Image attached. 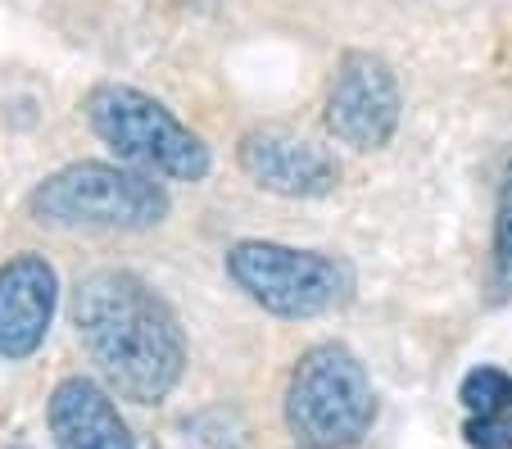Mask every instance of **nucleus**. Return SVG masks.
Segmentation results:
<instances>
[{
	"label": "nucleus",
	"mask_w": 512,
	"mask_h": 449,
	"mask_svg": "<svg viewBox=\"0 0 512 449\" xmlns=\"http://www.w3.org/2000/svg\"><path fill=\"white\" fill-rule=\"evenodd\" d=\"M458 400L467 413H508L512 409V372L503 368H472L458 386Z\"/></svg>",
	"instance_id": "obj_10"
},
{
	"label": "nucleus",
	"mask_w": 512,
	"mask_h": 449,
	"mask_svg": "<svg viewBox=\"0 0 512 449\" xmlns=\"http://www.w3.org/2000/svg\"><path fill=\"white\" fill-rule=\"evenodd\" d=\"M73 327L82 350L132 404H164L186 368V336L177 313L136 273L100 268L73 291Z\"/></svg>",
	"instance_id": "obj_1"
},
{
	"label": "nucleus",
	"mask_w": 512,
	"mask_h": 449,
	"mask_svg": "<svg viewBox=\"0 0 512 449\" xmlns=\"http://www.w3.org/2000/svg\"><path fill=\"white\" fill-rule=\"evenodd\" d=\"M50 436L59 449H136L123 413L114 409L105 386L91 377H64L46 404Z\"/></svg>",
	"instance_id": "obj_9"
},
{
	"label": "nucleus",
	"mask_w": 512,
	"mask_h": 449,
	"mask_svg": "<svg viewBox=\"0 0 512 449\" xmlns=\"http://www.w3.org/2000/svg\"><path fill=\"white\" fill-rule=\"evenodd\" d=\"M327 127L354 150H381L399 127V82L390 64L368 50L340 59L327 91Z\"/></svg>",
	"instance_id": "obj_6"
},
{
	"label": "nucleus",
	"mask_w": 512,
	"mask_h": 449,
	"mask_svg": "<svg viewBox=\"0 0 512 449\" xmlns=\"http://www.w3.org/2000/svg\"><path fill=\"white\" fill-rule=\"evenodd\" d=\"M82 114H87L91 132L141 173L164 177V182H204L209 177V146L173 109L159 105L145 91L100 82V87L87 91Z\"/></svg>",
	"instance_id": "obj_2"
},
{
	"label": "nucleus",
	"mask_w": 512,
	"mask_h": 449,
	"mask_svg": "<svg viewBox=\"0 0 512 449\" xmlns=\"http://www.w3.org/2000/svg\"><path fill=\"white\" fill-rule=\"evenodd\" d=\"M227 277L259 309L277 313V318H322V313L349 304V295H354L349 264L277 241L232 245L227 250Z\"/></svg>",
	"instance_id": "obj_5"
},
{
	"label": "nucleus",
	"mask_w": 512,
	"mask_h": 449,
	"mask_svg": "<svg viewBox=\"0 0 512 449\" xmlns=\"http://www.w3.org/2000/svg\"><path fill=\"white\" fill-rule=\"evenodd\" d=\"M494 291L512 295V196L499 209V227H494Z\"/></svg>",
	"instance_id": "obj_12"
},
{
	"label": "nucleus",
	"mask_w": 512,
	"mask_h": 449,
	"mask_svg": "<svg viewBox=\"0 0 512 449\" xmlns=\"http://www.w3.org/2000/svg\"><path fill=\"white\" fill-rule=\"evenodd\" d=\"M241 159L245 177L272 196H290V200H313L336 191L340 182V164L318 146V141L286 132V127H254L241 137Z\"/></svg>",
	"instance_id": "obj_7"
},
{
	"label": "nucleus",
	"mask_w": 512,
	"mask_h": 449,
	"mask_svg": "<svg viewBox=\"0 0 512 449\" xmlns=\"http://www.w3.org/2000/svg\"><path fill=\"white\" fill-rule=\"evenodd\" d=\"M59 277L41 254H19L0 268V359H32L55 318Z\"/></svg>",
	"instance_id": "obj_8"
},
{
	"label": "nucleus",
	"mask_w": 512,
	"mask_h": 449,
	"mask_svg": "<svg viewBox=\"0 0 512 449\" xmlns=\"http://www.w3.org/2000/svg\"><path fill=\"white\" fill-rule=\"evenodd\" d=\"M372 418L377 395L358 354L336 341L304 350L286 391V427L300 449H354Z\"/></svg>",
	"instance_id": "obj_4"
},
{
	"label": "nucleus",
	"mask_w": 512,
	"mask_h": 449,
	"mask_svg": "<svg viewBox=\"0 0 512 449\" xmlns=\"http://www.w3.org/2000/svg\"><path fill=\"white\" fill-rule=\"evenodd\" d=\"M472 449H512V409L508 413H472L463 422Z\"/></svg>",
	"instance_id": "obj_11"
},
{
	"label": "nucleus",
	"mask_w": 512,
	"mask_h": 449,
	"mask_svg": "<svg viewBox=\"0 0 512 449\" xmlns=\"http://www.w3.org/2000/svg\"><path fill=\"white\" fill-rule=\"evenodd\" d=\"M168 191L150 173L118 164H68L32 186L28 214L41 227H100V232H145L168 218Z\"/></svg>",
	"instance_id": "obj_3"
}]
</instances>
